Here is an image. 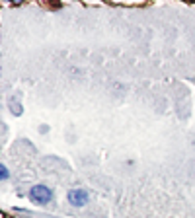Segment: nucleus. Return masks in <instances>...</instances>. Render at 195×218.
Returning a JSON list of instances; mask_svg holds the SVG:
<instances>
[{
	"label": "nucleus",
	"mask_w": 195,
	"mask_h": 218,
	"mask_svg": "<svg viewBox=\"0 0 195 218\" xmlns=\"http://www.w3.org/2000/svg\"><path fill=\"white\" fill-rule=\"evenodd\" d=\"M29 199H31L33 203L45 205V203H49V201L53 199V191H51L49 187H45V185H35V187H31V191H29Z\"/></svg>",
	"instance_id": "nucleus-1"
},
{
	"label": "nucleus",
	"mask_w": 195,
	"mask_h": 218,
	"mask_svg": "<svg viewBox=\"0 0 195 218\" xmlns=\"http://www.w3.org/2000/svg\"><path fill=\"white\" fill-rule=\"evenodd\" d=\"M68 201L74 207H84L88 203V193L84 189H70L68 191Z\"/></svg>",
	"instance_id": "nucleus-2"
},
{
	"label": "nucleus",
	"mask_w": 195,
	"mask_h": 218,
	"mask_svg": "<svg viewBox=\"0 0 195 218\" xmlns=\"http://www.w3.org/2000/svg\"><path fill=\"white\" fill-rule=\"evenodd\" d=\"M0 171H2V173H0V177H2V179H6V177H8V167H6V165H0Z\"/></svg>",
	"instance_id": "nucleus-3"
}]
</instances>
